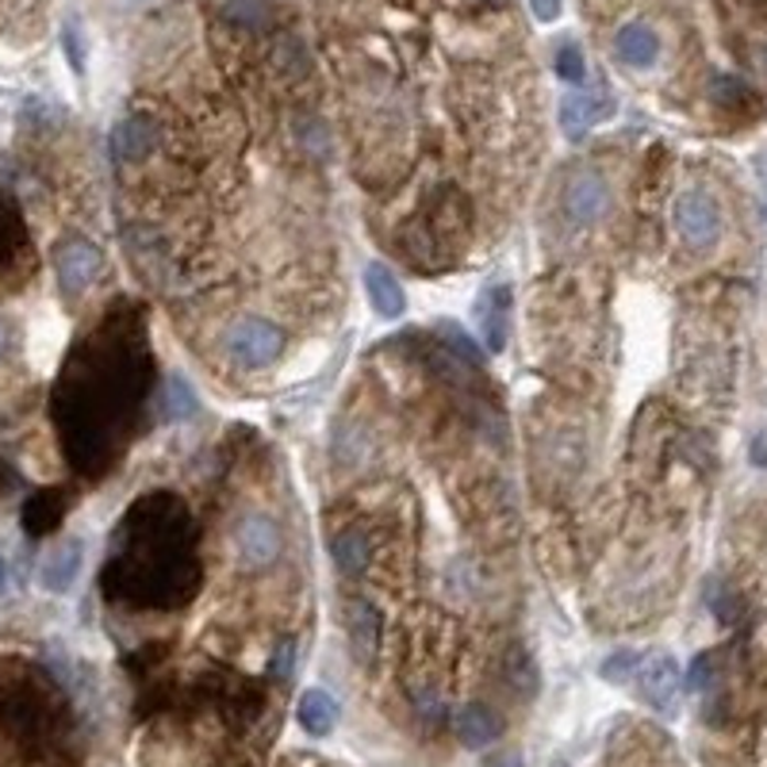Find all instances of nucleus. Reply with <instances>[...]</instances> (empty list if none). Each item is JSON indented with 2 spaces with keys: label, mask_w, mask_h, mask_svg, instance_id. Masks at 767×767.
Here are the masks:
<instances>
[{
  "label": "nucleus",
  "mask_w": 767,
  "mask_h": 767,
  "mask_svg": "<svg viewBox=\"0 0 767 767\" xmlns=\"http://www.w3.org/2000/svg\"><path fill=\"white\" fill-rule=\"evenodd\" d=\"M104 584L147 607H173L196 592L200 564L181 499L158 491L131 507L116 534V556L104 564Z\"/></svg>",
  "instance_id": "nucleus-1"
},
{
  "label": "nucleus",
  "mask_w": 767,
  "mask_h": 767,
  "mask_svg": "<svg viewBox=\"0 0 767 767\" xmlns=\"http://www.w3.org/2000/svg\"><path fill=\"white\" fill-rule=\"evenodd\" d=\"M285 330L273 327V322L265 319H238L234 327L227 330V338H223V345H227V353L234 361H238L242 369H265L273 365V361L285 353Z\"/></svg>",
  "instance_id": "nucleus-2"
},
{
  "label": "nucleus",
  "mask_w": 767,
  "mask_h": 767,
  "mask_svg": "<svg viewBox=\"0 0 767 767\" xmlns=\"http://www.w3.org/2000/svg\"><path fill=\"white\" fill-rule=\"evenodd\" d=\"M675 231L691 249H710L722 238V207L710 192L691 189L675 200Z\"/></svg>",
  "instance_id": "nucleus-3"
},
{
  "label": "nucleus",
  "mask_w": 767,
  "mask_h": 767,
  "mask_svg": "<svg viewBox=\"0 0 767 767\" xmlns=\"http://www.w3.org/2000/svg\"><path fill=\"white\" fill-rule=\"evenodd\" d=\"M104 273V254L85 238H70L54 249V277L66 296H81L96 285V277Z\"/></svg>",
  "instance_id": "nucleus-4"
},
{
  "label": "nucleus",
  "mask_w": 767,
  "mask_h": 767,
  "mask_svg": "<svg viewBox=\"0 0 767 767\" xmlns=\"http://www.w3.org/2000/svg\"><path fill=\"white\" fill-rule=\"evenodd\" d=\"M637 691L660 714H672L675 702H680V664H675L668 652H657V657H641L633 672Z\"/></svg>",
  "instance_id": "nucleus-5"
},
{
  "label": "nucleus",
  "mask_w": 767,
  "mask_h": 767,
  "mask_svg": "<svg viewBox=\"0 0 767 767\" xmlns=\"http://www.w3.org/2000/svg\"><path fill=\"white\" fill-rule=\"evenodd\" d=\"M280 545H285V537H280L277 522L265 514H246L234 526V548H238V561L246 568H269L280 556Z\"/></svg>",
  "instance_id": "nucleus-6"
},
{
  "label": "nucleus",
  "mask_w": 767,
  "mask_h": 767,
  "mask_svg": "<svg viewBox=\"0 0 767 767\" xmlns=\"http://www.w3.org/2000/svg\"><path fill=\"white\" fill-rule=\"evenodd\" d=\"M564 212L576 223H599L610 212V184L599 173H576L564 189Z\"/></svg>",
  "instance_id": "nucleus-7"
},
{
  "label": "nucleus",
  "mask_w": 767,
  "mask_h": 767,
  "mask_svg": "<svg viewBox=\"0 0 767 767\" xmlns=\"http://www.w3.org/2000/svg\"><path fill=\"white\" fill-rule=\"evenodd\" d=\"M81 556H85V548H81L77 537H66V541H58V545H51L43 561H39V587L51 595H66L81 572Z\"/></svg>",
  "instance_id": "nucleus-8"
},
{
  "label": "nucleus",
  "mask_w": 767,
  "mask_h": 767,
  "mask_svg": "<svg viewBox=\"0 0 767 767\" xmlns=\"http://www.w3.org/2000/svg\"><path fill=\"white\" fill-rule=\"evenodd\" d=\"M614 108V100L607 93H568L561 100V131L568 135L572 142L584 139L599 119H607Z\"/></svg>",
  "instance_id": "nucleus-9"
},
{
  "label": "nucleus",
  "mask_w": 767,
  "mask_h": 767,
  "mask_svg": "<svg viewBox=\"0 0 767 767\" xmlns=\"http://www.w3.org/2000/svg\"><path fill=\"white\" fill-rule=\"evenodd\" d=\"M365 292H369V303L381 319H400L407 311V296H403V285L387 265L373 262L365 269Z\"/></svg>",
  "instance_id": "nucleus-10"
},
{
  "label": "nucleus",
  "mask_w": 767,
  "mask_h": 767,
  "mask_svg": "<svg viewBox=\"0 0 767 767\" xmlns=\"http://www.w3.org/2000/svg\"><path fill=\"white\" fill-rule=\"evenodd\" d=\"M614 54H618V62H626V66L649 70L652 62L660 58L657 31H652L649 23H626V28H618V35H614Z\"/></svg>",
  "instance_id": "nucleus-11"
},
{
  "label": "nucleus",
  "mask_w": 767,
  "mask_h": 767,
  "mask_svg": "<svg viewBox=\"0 0 767 767\" xmlns=\"http://www.w3.org/2000/svg\"><path fill=\"white\" fill-rule=\"evenodd\" d=\"M457 737L465 748H488L499 741V733H503V722H499V714L491 706H480V702H472V706H465L457 714L454 722Z\"/></svg>",
  "instance_id": "nucleus-12"
},
{
  "label": "nucleus",
  "mask_w": 767,
  "mask_h": 767,
  "mask_svg": "<svg viewBox=\"0 0 767 767\" xmlns=\"http://www.w3.org/2000/svg\"><path fill=\"white\" fill-rule=\"evenodd\" d=\"M296 717H300V725L311 733V737H327V733L338 725V699L322 688L303 691L300 702H296Z\"/></svg>",
  "instance_id": "nucleus-13"
},
{
  "label": "nucleus",
  "mask_w": 767,
  "mask_h": 767,
  "mask_svg": "<svg viewBox=\"0 0 767 767\" xmlns=\"http://www.w3.org/2000/svg\"><path fill=\"white\" fill-rule=\"evenodd\" d=\"M153 139H158V131H153V119L142 116V111H135V116H127L124 124L116 127V135H111V147H116V153L124 161H142L150 153Z\"/></svg>",
  "instance_id": "nucleus-14"
},
{
  "label": "nucleus",
  "mask_w": 767,
  "mask_h": 767,
  "mask_svg": "<svg viewBox=\"0 0 767 767\" xmlns=\"http://www.w3.org/2000/svg\"><path fill=\"white\" fill-rule=\"evenodd\" d=\"M476 315H480L483 338H488V350L499 353L507 345V315H511V288H491L480 303H476Z\"/></svg>",
  "instance_id": "nucleus-15"
},
{
  "label": "nucleus",
  "mask_w": 767,
  "mask_h": 767,
  "mask_svg": "<svg viewBox=\"0 0 767 767\" xmlns=\"http://www.w3.org/2000/svg\"><path fill=\"white\" fill-rule=\"evenodd\" d=\"M345 621H350L353 652H361V660H373L376 641H381V614L373 610V603L353 599L350 610H345Z\"/></svg>",
  "instance_id": "nucleus-16"
},
{
  "label": "nucleus",
  "mask_w": 767,
  "mask_h": 767,
  "mask_svg": "<svg viewBox=\"0 0 767 767\" xmlns=\"http://www.w3.org/2000/svg\"><path fill=\"white\" fill-rule=\"evenodd\" d=\"M330 553H334V564L342 576H361L369 568V561H373V545H369V537L361 530H342L334 537V545H330Z\"/></svg>",
  "instance_id": "nucleus-17"
},
{
  "label": "nucleus",
  "mask_w": 767,
  "mask_h": 767,
  "mask_svg": "<svg viewBox=\"0 0 767 767\" xmlns=\"http://www.w3.org/2000/svg\"><path fill=\"white\" fill-rule=\"evenodd\" d=\"M58 522H62V496L58 491H43V496L31 499L28 511H23V530H28L31 537L51 534Z\"/></svg>",
  "instance_id": "nucleus-18"
},
{
  "label": "nucleus",
  "mask_w": 767,
  "mask_h": 767,
  "mask_svg": "<svg viewBox=\"0 0 767 767\" xmlns=\"http://www.w3.org/2000/svg\"><path fill=\"white\" fill-rule=\"evenodd\" d=\"M710 96H714V104L725 111H756L760 108V96L737 77H717L714 88H710Z\"/></svg>",
  "instance_id": "nucleus-19"
},
{
  "label": "nucleus",
  "mask_w": 767,
  "mask_h": 767,
  "mask_svg": "<svg viewBox=\"0 0 767 767\" xmlns=\"http://www.w3.org/2000/svg\"><path fill=\"white\" fill-rule=\"evenodd\" d=\"M556 77L568 81V85H584L587 81V58L576 43H561L556 46Z\"/></svg>",
  "instance_id": "nucleus-20"
},
{
  "label": "nucleus",
  "mask_w": 767,
  "mask_h": 767,
  "mask_svg": "<svg viewBox=\"0 0 767 767\" xmlns=\"http://www.w3.org/2000/svg\"><path fill=\"white\" fill-rule=\"evenodd\" d=\"M637 664H641V652L618 649V652H610V657L599 664V675L607 683H629V680H633V672H637Z\"/></svg>",
  "instance_id": "nucleus-21"
},
{
  "label": "nucleus",
  "mask_w": 767,
  "mask_h": 767,
  "mask_svg": "<svg viewBox=\"0 0 767 767\" xmlns=\"http://www.w3.org/2000/svg\"><path fill=\"white\" fill-rule=\"evenodd\" d=\"M507 680H511L514 688L522 691V699H530V694L537 691V668H534V660H530L522 649H514L511 660H507Z\"/></svg>",
  "instance_id": "nucleus-22"
},
{
  "label": "nucleus",
  "mask_w": 767,
  "mask_h": 767,
  "mask_svg": "<svg viewBox=\"0 0 767 767\" xmlns=\"http://www.w3.org/2000/svg\"><path fill=\"white\" fill-rule=\"evenodd\" d=\"M438 334L446 338L449 345H454L457 350V358L465 361V365H480V345L472 342V338L465 334V330H460V322H438Z\"/></svg>",
  "instance_id": "nucleus-23"
},
{
  "label": "nucleus",
  "mask_w": 767,
  "mask_h": 767,
  "mask_svg": "<svg viewBox=\"0 0 767 767\" xmlns=\"http://www.w3.org/2000/svg\"><path fill=\"white\" fill-rule=\"evenodd\" d=\"M166 411L173 418H184V415H192V411H196V395H192V387L184 381H173L166 387Z\"/></svg>",
  "instance_id": "nucleus-24"
},
{
  "label": "nucleus",
  "mask_w": 767,
  "mask_h": 767,
  "mask_svg": "<svg viewBox=\"0 0 767 767\" xmlns=\"http://www.w3.org/2000/svg\"><path fill=\"white\" fill-rule=\"evenodd\" d=\"M292 664H296V641L292 637H285V641L277 645V652H273V675L285 683L288 675H292Z\"/></svg>",
  "instance_id": "nucleus-25"
},
{
  "label": "nucleus",
  "mask_w": 767,
  "mask_h": 767,
  "mask_svg": "<svg viewBox=\"0 0 767 767\" xmlns=\"http://www.w3.org/2000/svg\"><path fill=\"white\" fill-rule=\"evenodd\" d=\"M62 43H66V58H70V66H74V74H85V46H81L74 20L66 23V31H62Z\"/></svg>",
  "instance_id": "nucleus-26"
},
{
  "label": "nucleus",
  "mask_w": 767,
  "mask_h": 767,
  "mask_svg": "<svg viewBox=\"0 0 767 767\" xmlns=\"http://www.w3.org/2000/svg\"><path fill=\"white\" fill-rule=\"evenodd\" d=\"M561 4L564 0H530V12H534L541 23H553L556 15H561Z\"/></svg>",
  "instance_id": "nucleus-27"
},
{
  "label": "nucleus",
  "mask_w": 767,
  "mask_h": 767,
  "mask_svg": "<svg viewBox=\"0 0 767 767\" xmlns=\"http://www.w3.org/2000/svg\"><path fill=\"white\" fill-rule=\"evenodd\" d=\"M710 672H714V668H710V657H706V652H702V657L691 664V688H694V691L706 688V683H710Z\"/></svg>",
  "instance_id": "nucleus-28"
},
{
  "label": "nucleus",
  "mask_w": 767,
  "mask_h": 767,
  "mask_svg": "<svg viewBox=\"0 0 767 767\" xmlns=\"http://www.w3.org/2000/svg\"><path fill=\"white\" fill-rule=\"evenodd\" d=\"M483 767H526V764H522V753H496L483 760Z\"/></svg>",
  "instance_id": "nucleus-29"
},
{
  "label": "nucleus",
  "mask_w": 767,
  "mask_h": 767,
  "mask_svg": "<svg viewBox=\"0 0 767 767\" xmlns=\"http://www.w3.org/2000/svg\"><path fill=\"white\" fill-rule=\"evenodd\" d=\"M4 587H8V568H4V561H0V595H4Z\"/></svg>",
  "instance_id": "nucleus-30"
},
{
  "label": "nucleus",
  "mask_w": 767,
  "mask_h": 767,
  "mask_svg": "<svg viewBox=\"0 0 767 767\" xmlns=\"http://www.w3.org/2000/svg\"><path fill=\"white\" fill-rule=\"evenodd\" d=\"M8 345V334H4V327H0V350H4Z\"/></svg>",
  "instance_id": "nucleus-31"
}]
</instances>
